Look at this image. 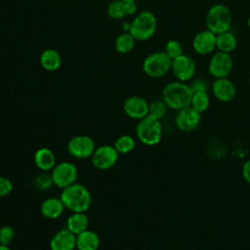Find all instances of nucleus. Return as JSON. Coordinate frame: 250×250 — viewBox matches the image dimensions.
Wrapping results in <instances>:
<instances>
[{
	"mask_svg": "<svg viewBox=\"0 0 250 250\" xmlns=\"http://www.w3.org/2000/svg\"><path fill=\"white\" fill-rule=\"evenodd\" d=\"M61 199L65 208L71 212H86L92 202V196L89 189L79 183H74L69 187L62 188Z\"/></svg>",
	"mask_w": 250,
	"mask_h": 250,
	"instance_id": "obj_1",
	"label": "nucleus"
},
{
	"mask_svg": "<svg viewBox=\"0 0 250 250\" xmlns=\"http://www.w3.org/2000/svg\"><path fill=\"white\" fill-rule=\"evenodd\" d=\"M191 97L189 85L179 80L168 83L162 91V100L169 108L175 110L189 106Z\"/></svg>",
	"mask_w": 250,
	"mask_h": 250,
	"instance_id": "obj_2",
	"label": "nucleus"
},
{
	"mask_svg": "<svg viewBox=\"0 0 250 250\" xmlns=\"http://www.w3.org/2000/svg\"><path fill=\"white\" fill-rule=\"evenodd\" d=\"M162 124L160 120L146 115L139 120L136 126V135L141 143L146 146L157 145L162 138Z\"/></svg>",
	"mask_w": 250,
	"mask_h": 250,
	"instance_id": "obj_3",
	"label": "nucleus"
},
{
	"mask_svg": "<svg viewBox=\"0 0 250 250\" xmlns=\"http://www.w3.org/2000/svg\"><path fill=\"white\" fill-rule=\"evenodd\" d=\"M231 21L230 10L224 4H216L212 6L206 15L207 29L216 35L229 31Z\"/></svg>",
	"mask_w": 250,
	"mask_h": 250,
	"instance_id": "obj_4",
	"label": "nucleus"
},
{
	"mask_svg": "<svg viewBox=\"0 0 250 250\" xmlns=\"http://www.w3.org/2000/svg\"><path fill=\"white\" fill-rule=\"evenodd\" d=\"M157 21L155 16L149 11H143L130 23L129 32L137 41H146L155 33Z\"/></svg>",
	"mask_w": 250,
	"mask_h": 250,
	"instance_id": "obj_5",
	"label": "nucleus"
},
{
	"mask_svg": "<svg viewBox=\"0 0 250 250\" xmlns=\"http://www.w3.org/2000/svg\"><path fill=\"white\" fill-rule=\"evenodd\" d=\"M172 67V60L165 52L149 54L143 62L144 72L152 78H159L166 75Z\"/></svg>",
	"mask_w": 250,
	"mask_h": 250,
	"instance_id": "obj_6",
	"label": "nucleus"
},
{
	"mask_svg": "<svg viewBox=\"0 0 250 250\" xmlns=\"http://www.w3.org/2000/svg\"><path fill=\"white\" fill-rule=\"evenodd\" d=\"M51 176L54 185L62 189L76 183L78 170L76 165L72 162L62 161L55 165V167L52 169Z\"/></svg>",
	"mask_w": 250,
	"mask_h": 250,
	"instance_id": "obj_7",
	"label": "nucleus"
},
{
	"mask_svg": "<svg viewBox=\"0 0 250 250\" xmlns=\"http://www.w3.org/2000/svg\"><path fill=\"white\" fill-rule=\"evenodd\" d=\"M96 149L94 140L87 135L72 137L67 144L68 153L78 159H85L92 156Z\"/></svg>",
	"mask_w": 250,
	"mask_h": 250,
	"instance_id": "obj_8",
	"label": "nucleus"
},
{
	"mask_svg": "<svg viewBox=\"0 0 250 250\" xmlns=\"http://www.w3.org/2000/svg\"><path fill=\"white\" fill-rule=\"evenodd\" d=\"M119 157L118 151L111 145L98 146L91 156L92 164L99 170H107L113 167Z\"/></svg>",
	"mask_w": 250,
	"mask_h": 250,
	"instance_id": "obj_9",
	"label": "nucleus"
},
{
	"mask_svg": "<svg viewBox=\"0 0 250 250\" xmlns=\"http://www.w3.org/2000/svg\"><path fill=\"white\" fill-rule=\"evenodd\" d=\"M232 58L229 53L217 52L215 53L208 65L209 73L215 78L228 77L232 69Z\"/></svg>",
	"mask_w": 250,
	"mask_h": 250,
	"instance_id": "obj_10",
	"label": "nucleus"
},
{
	"mask_svg": "<svg viewBox=\"0 0 250 250\" xmlns=\"http://www.w3.org/2000/svg\"><path fill=\"white\" fill-rule=\"evenodd\" d=\"M171 70L177 80L186 82L194 76L196 64L189 56L183 54L172 61Z\"/></svg>",
	"mask_w": 250,
	"mask_h": 250,
	"instance_id": "obj_11",
	"label": "nucleus"
},
{
	"mask_svg": "<svg viewBox=\"0 0 250 250\" xmlns=\"http://www.w3.org/2000/svg\"><path fill=\"white\" fill-rule=\"evenodd\" d=\"M177 111L175 124L180 131L192 132L198 127L201 120V113L193 109L190 105Z\"/></svg>",
	"mask_w": 250,
	"mask_h": 250,
	"instance_id": "obj_12",
	"label": "nucleus"
},
{
	"mask_svg": "<svg viewBox=\"0 0 250 250\" xmlns=\"http://www.w3.org/2000/svg\"><path fill=\"white\" fill-rule=\"evenodd\" d=\"M149 104L140 96H132L125 100L123 109L127 116L133 119L140 120L148 115Z\"/></svg>",
	"mask_w": 250,
	"mask_h": 250,
	"instance_id": "obj_13",
	"label": "nucleus"
},
{
	"mask_svg": "<svg viewBox=\"0 0 250 250\" xmlns=\"http://www.w3.org/2000/svg\"><path fill=\"white\" fill-rule=\"evenodd\" d=\"M212 93L218 101L222 103H229L234 99L236 95V88L233 82L228 77L216 78L212 84Z\"/></svg>",
	"mask_w": 250,
	"mask_h": 250,
	"instance_id": "obj_14",
	"label": "nucleus"
},
{
	"mask_svg": "<svg viewBox=\"0 0 250 250\" xmlns=\"http://www.w3.org/2000/svg\"><path fill=\"white\" fill-rule=\"evenodd\" d=\"M217 35L206 29L195 34L192 40V48L199 55H208L216 48Z\"/></svg>",
	"mask_w": 250,
	"mask_h": 250,
	"instance_id": "obj_15",
	"label": "nucleus"
},
{
	"mask_svg": "<svg viewBox=\"0 0 250 250\" xmlns=\"http://www.w3.org/2000/svg\"><path fill=\"white\" fill-rule=\"evenodd\" d=\"M75 248L76 235L66 228L58 230L51 238V250H74Z\"/></svg>",
	"mask_w": 250,
	"mask_h": 250,
	"instance_id": "obj_16",
	"label": "nucleus"
},
{
	"mask_svg": "<svg viewBox=\"0 0 250 250\" xmlns=\"http://www.w3.org/2000/svg\"><path fill=\"white\" fill-rule=\"evenodd\" d=\"M137 10L135 1L114 0L107 6V15L113 20H121L127 16L134 15Z\"/></svg>",
	"mask_w": 250,
	"mask_h": 250,
	"instance_id": "obj_17",
	"label": "nucleus"
},
{
	"mask_svg": "<svg viewBox=\"0 0 250 250\" xmlns=\"http://www.w3.org/2000/svg\"><path fill=\"white\" fill-rule=\"evenodd\" d=\"M65 206L61 197H48L46 198L40 207V212L43 217L55 220L62 216Z\"/></svg>",
	"mask_w": 250,
	"mask_h": 250,
	"instance_id": "obj_18",
	"label": "nucleus"
},
{
	"mask_svg": "<svg viewBox=\"0 0 250 250\" xmlns=\"http://www.w3.org/2000/svg\"><path fill=\"white\" fill-rule=\"evenodd\" d=\"M34 163L42 172L52 171L56 165V156L49 147H40L34 153Z\"/></svg>",
	"mask_w": 250,
	"mask_h": 250,
	"instance_id": "obj_19",
	"label": "nucleus"
},
{
	"mask_svg": "<svg viewBox=\"0 0 250 250\" xmlns=\"http://www.w3.org/2000/svg\"><path fill=\"white\" fill-rule=\"evenodd\" d=\"M100 245V236L94 230L88 229L76 235V248L78 250H98Z\"/></svg>",
	"mask_w": 250,
	"mask_h": 250,
	"instance_id": "obj_20",
	"label": "nucleus"
},
{
	"mask_svg": "<svg viewBox=\"0 0 250 250\" xmlns=\"http://www.w3.org/2000/svg\"><path fill=\"white\" fill-rule=\"evenodd\" d=\"M89 218L85 212H72L66 220V229L75 235L88 229Z\"/></svg>",
	"mask_w": 250,
	"mask_h": 250,
	"instance_id": "obj_21",
	"label": "nucleus"
},
{
	"mask_svg": "<svg viewBox=\"0 0 250 250\" xmlns=\"http://www.w3.org/2000/svg\"><path fill=\"white\" fill-rule=\"evenodd\" d=\"M41 66L48 70L54 71L57 70L62 64V58L60 53L55 49H46L44 50L39 59Z\"/></svg>",
	"mask_w": 250,
	"mask_h": 250,
	"instance_id": "obj_22",
	"label": "nucleus"
},
{
	"mask_svg": "<svg viewBox=\"0 0 250 250\" xmlns=\"http://www.w3.org/2000/svg\"><path fill=\"white\" fill-rule=\"evenodd\" d=\"M237 46V40L233 33L229 31H226L217 35L216 41V48L219 49L221 52L225 53H231Z\"/></svg>",
	"mask_w": 250,
	"mask_h": 250,
	"instance_id": "obj_23",
	"label": "nucleus"
},
{
	"mask_svg": "<svg viewBox=\"0 0 250 250\" xmlns=\"http://www.w3.org/2000/svg\"><path fill=\"white\" fill-rule=\"evenodd\" d=\"M136 41L135 37L129 31H125L116 37L114 42L115 50L121 54L129 53L134 49Z\"/></svg>",
	"mask_w": 250,
	"mask_h": 250,
	"instance_id": "obj_24",
	"label": "nucleus"
},
{
	"mask_svg": "<svg viewBox=\"0 0 250 250\" xmlns=\"http://www.w3.org/2000/svg\"><path fill=\"white\" fill-rule=\"evenodd\" d=\"M209 105H210V98L206 91L196 92L192 94L190 106L193 109H195L199 113H203L208 109Z\"/></svg>",
	"mask_w": 250,
	"mask_h": 250,
	"instance_id": "obj_25",
	"label": "nucleus"
},
{
	"mask_svg": "<svg viewBox=\"0 0 250 250\" xmlns=\"http://www.w3.org/2000/svg\"><path fill=\"white\" fill-rule=\"evenodd\" d=\"M136 146L135 139L130 135H122L116 139L113 146L120 154H126L131 152Z\"/></svg>",
	"mask_w": 250,
	"mask_h": 250,
	"instance_id": "obj_26",
	"label": "nucleus"
},
{
	"mask_svg": "<svg viewBox=\"0 0 250 250\" xmlns=\"http://www.w3.org/2000/svg\"><path fill=\"white\" fill-rule=\"evenodd\" d=\"M168 106L164 103L163 100H156L149 104L148 105V115L160 120L162 119L166 112H167Z\"/></svg>",
	"mask_w": 250,
	"mask_h": 250,
	"instance_id": "obj_27",
	"label": "nucleus"
},
{
	"mask_svg": "<svg viewBox=\"0 0 250 250\" xmlns=\"http://www.w3.org/2000/svg\"><path fill=\"white\" fill-rule=\"evenodd\" d=\"M33 184H34V187H35L38 190H41V191L48 190V189H50L53 186H55L51 174H48L47 172H42V173L38 174V175L34 178Z\"/></svg>",
	"mask_w": 250,
	"mask_h": 250,
	"instance_id": "obj_28",
	"label": "nucleus"
},
{
	"mask_svg": "<svg viewBox=\"0 0 250 250\" xmlns=\"http://www.w3.org/2000/svg\"><path fill=\"white\" fill-rule=\"evenodd\" d=\"M167 56L173 61L175 59H177L178 57H180L181 55H183V46L182 44L178 41V40H169L166 43L165 46V51H164Z\"/></svg>",
	"mask_w": 250,
	"mask_h": 250,
	"instance_id": "obj_29",
	"label": "nucleus"
},
{
	"mask_svg": "<svg viewBox=\"0 0 250 250\" xmlns=\"http://www.w3.org/2000/svg\"><path fill=\"white\" fill-rule=\"evenodd\" d=\"M15 237V230L11 226H2L0 228V244L9 245Z\"/></svg>",
	"mask_w": 250,
	"mask_h": 250,
	"instance_id": "obj_30",
	"label": "nucleus"
},
{
	"mask_svg": "<svg viewBox=\"0 0 250 250\" xmlns=\"http://www.w3.org/2000/svg\"><path fill=\"white\" fill-rule=\"evenodd\" d=\"M13 190V184L10 179L0 176V197L9 195Z\"/></svg>",
	"mask_w": 250,
	"mask_h": 250,
	"instance_id": "obj_31",
	"label": "nucleus"
},
{
	"mask_svg": "<svg viewBox=\"0 0 250 250\" xmlns=\"http://www.w3.org/2000/svg\"><path fill=\"white\" fill-rule=\"evenodd\" d=\"M189 88L192 94L196 92H202V91L207 92V83L202 79H196V80H193L191 84H189Z\"/></svg>",
	"mask_w": 250,
	"mask_h": 250,
	"instance_id": "obj_32",
	"label": "nucleus"
},
{
	"mask_svg": "<svg viewBox=\"0 0 250 250\" xmlns=\"http://www.w3.org/2000/svg\"><path fill=\"white\" fill-rule=\"evenodd\" d=\"M242 177L246 183L250 184V159L246 160L242 165Z\"/></svg>",
	"mask_w": 250,
	"mask_h": 250,
	"instance_id": "obj_33",
	"label": "nucleus"
},
{
	"mask_svg": "<svg viewBox=\"0 0 250 250\" xmlns=\"http://www.w3.org/2000/svg\"><path fill=\"white\" fill-rule=\"evenodd\" d=\"M0 250H12L9 245H3V244H0Z\"/></svg>",
	"mask_w": 250,
	"mask_h": 250,
	"instance_id": "obj_34",
	"label": "nucleus"
},
{
	"mask_svg": "<svg viewBox=\"0 0 250 250\" xmlns=\"http://www.w3.org/2000/svg\"><path fill=\"white\" fill-rule=\"evenodd\" d=\"M247 24H248V27L250 28V16H249V18H248V21H247Z\"/></svg>",
	"mask_w": 250,
	"mask_h": 250,
	"instance_id": "obj_35",
	"label": "nucleus"
},
{
	"mask_svg": "<svg viewBox=\"0 0 250 250\" xmlns=\"http://www.w3.org/2000/svg\"><path fill=\"white\" fill-rule=\"evenodd\" d=\"M123 1H135V2H137L138 0H123Z\"/></svg>",
	"mask_w": 250,
	"mask_h": 250,
	"instance_id": "obj_36",
	"label": "nucleus"
}]
</instances>
